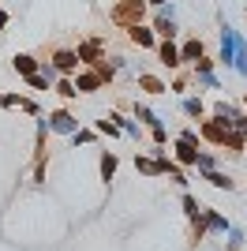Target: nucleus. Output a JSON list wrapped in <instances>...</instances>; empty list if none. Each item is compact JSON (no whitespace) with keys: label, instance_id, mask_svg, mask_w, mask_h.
Wrapping results in <instances>:
<instances>
[{"label":"nucleus","instance_id":"473e14b6","mask_svg":"<svg viewBox=\"0 0 247 251\" xmlns=\"http://www.w3.org/2000/svg\"><path fill=\"white\" fill-rule=\"evenodd\" d=\"M8 23H11V15H8L4 8H0V34H4V26H8Z\"/></svg>","mask_w":247,"mask_h":251},{"label":"nucleus","instance_id":"f03ea898","mask_svg":"<svg viewBox=\"0 0 247 251\" xmlns=\"http://www.w3.org/2000/svg\"><path fill=\"white\" fill-rule=\"evenodd\" d=\"M143 15H146V0H120V8H113L109 19L120 26H135V23H143Z\"/></svg>","mask_w":247,"mask_h":251},{"label":"nucleus","instance_id":"bb28decb","mask_svg":"<svg viewBox=\"0 0 247 251\" xmlns=\"http://www.w3.org/2000/svg\"><path fill=\"white\" fill-rule=\"evenodd\" d=\"M98 135H109V139H116V135H120V127H116L113 120H109V116H101V120H98Z\"/></svg>","mask_w":247,"mask_h":251},{"label":"nucleus","instance_id":"9d476101","mask_svg":"<svg viewBox=\"0 0 247 251\" xmlns=\"http://www.w3.org/2000/svg\"><path fill=\"white\" fill-rule=\"evenodd\" d=\"M154 49H157V60H161L165 68H169V72H176V68H184V64H180V45H176V42L161 38V42H157Z\"/></svg>","mask_w":247,"mask_h":251},{"label":"nucleus","instance_id":"423d86ee","mask_svg":"<svg viewBox=\"0 0 247 251\" xmlns=\"http://www.w3.org/2000/svg\"><path fill=\"white\" fill-rule=\"evenodd\" d=\"M72 83H75L79 94H94V90H101V86H105V79H101L98 68H79V72L72 75Z\"/></svg>","mask_w":247,"mask_h":251},{"label":"nucleus","instance_id":"6ab92c4d","mask_svg":"<svg viewBox=\"0 0 247 251\" xmlns=\"http://www.w3.org/2000/svg\"><path fill=\"white\" fill-rule=\"evenodd\" d=\"M180 202H184V218L191 221V229H195L198 221H202V202H198L195 195H187V191H184V199H180Z\"/></svg>","mask_w":247,"mask_h":251},{"label":"nucleus","instance_id":"f8f14e48","mask_svg":"<svg viewBox=\"0 0 247 251\" xmlns=\"http://www.w3.org/2000/svg\"><path fill=\"white\" fill-rule=\"evenodd\" d=\"M236 105L232 101H225V98H221V101H214V109H210V116H214L217 124H225V127H232V120H236Z\"/></svg>","mask_w":247,"mask_h":251},{"label":"nucleus","instance_id":"7ed1b4c3","mask_svg":"<svg viewBox=\"0 0 247 251\" xmlns=\"http://www.w3.org/2000/svg\"><path fill=\"white\" fill-rule=\"evenodd\" d=\"M150 30L157 34V42H161V38H169V42H173L176 34H180V26H176V4H165V8H157L154 26H150Z\"/></svg>","mask_w":247,"mask_h":251},{"label":"nucleus","instance_id":"4be33fe9","mask_svg":"<svg viewBox=\"0 0 247 251\" xmlns=\"http://www.w3.org/2000/svg\"><path fill=\"white\" fill-rule=\"evenodd\" d=\"M135 169H139L143 176H161V169H157V157H146V154L135 157Z\"/></svg>","mask_w":247,"mask_h":251},{"label":"nucleus","instance_id":"1a4fd4ad","mask_svg":"<svg viewBox=\"0 0 247 251\" xmlns=\"http://www.w3.org/2000/svg\"><path fill=\"white\" fill-rule=\"evenodd\" d=\"M225 135H228V127H225V124H217L214 116L198 124V139H202V143H214V147H225Z\"/></svg>","mask_w":247,"mask_h":251},{"label":"nucleus","instance_id":"9b49d317","mask_svg":"<svg viewBox=\"0 0 247 251\" xmlns=\"http://www.w3.org/2000/svg\"><path fill=\"white\" fill-rule=\"evenodd\" d=\"M127 38H131V45H139V49H154L157 45V34L150 30V26H143V23L127 26Z\"/></svg>","mask_w":247,"mask_h":251},{"label":"nucleus","instance_id":"4468645a","mask_svg":"<svg viewBox=\"0 0 247 251\" xmlns=\"http://www.w3.org/2000/svg\"><path fill=\"white\" fill-rule=\"evenodd\" d=\"M198 56H206V45H202V38H187V42L180 45V64H195Z\"/></svg>","mask_w":247,"mask_h":251},{"label":"nucleus","instance_id":"a211bd4d","mask_svg":"<svg viewBox=\"0 0 247 251\" xmlns=\"http://www.w3.org/2000/svg\"><path fill=\"white\" fill-rule=\"evenodd\" d=\"M180 109H184V116H191V120H202L206 116V101L198 94H187L184 101H180Z\"/></svg>","mask_w":247,"mask_h":251},{"label":"nucleus","instance_id":"a878e982","mask_svg":"<svg viewBox=\"0 0 247 251\" xmlns=\"http://www.w3.org/2000/svg\"><path fill=\"white\" fill-rule=\"evenodd\" d=\"M113 176H116V154L105 150L101 154V180H113Z\"/></svg>","mask_w":247,"mask_h":251},{"label":"nucleus","instance_id":"aec40b11","mask_svg":"<svg viewBox=\"0 0 247 251\" xmlns=\"http://www.w3.org/2000/svg\"><path fill=\"white\" fill-rule=\"evenodd\" d=\"M232 72L247 79V38L236 30V60H232Z\"/></svg>","mask_w":247,"mask_h":251},{"label":"nucleus","instance_id":"0eeeda50","mask_svg":"<svg viewBox=\"0 0 247 251\" xmlns=\"http://www.w3.org/2000/svg\"><path fill=\"white\" fill-rule=\"evenodd\" d=\"M75 56H79L82 68H94V64L105 60V42H101V38H90V42H82L79 49H75Z\"/></svg>","mask_w":247,"mask_h":251},{"label":"nucleus","instance_id":"7c9ffc66","mask_svg":"<svg viewBox=\"0 0 247 251\" xmlns=\"http://www.w3.org/2000/svg\"><path fill=\"white\" fill-rule=\"evenodd\" d=\"M176 139H180V143H191V147H202V139H198V131H195V127H187V131H180Z\"/></svg>","mask_w":247,"mask_h":251},{"label":"nucleus","instance_id":"f257e3e1","mask_svg":"<svg viewBox=\"0 0 247 251\" xmlns=\"http://www.w3.org/2000/svg\"><path fill=\"white\" fill-rule=\"evenodd\" d=\"M135 120H139L143 127H150V139H154V147H157V150H161L165 143H169V131H165L161 116H157L154 109H150V105H139V101H135Z\"/></svg>","mask_w":247,"mask_h":251},{"label":"nucleus","instance_id":"2f4dec72","mask_svg":"<svg viewBox=\"0 0 247 251\" xmlns=\"http://www.w3.org/2000/svg\"><path fill=\"white\" fill-rule=\"evenodd\" d=\"M173 90H176V94H184V90H187V75H180V79H176Z\"/></svg>","mask_w":247,"mask_h":251},{"label":"nucleus","instance_id":"5701e85b","mask_svg":"<svg viewBox=\"0 0 247 251\" xmlns=\"http://www.w3.org/2000/svg\"><path fill=\"white\" fill-rule=\"evenodd\" d=\"M221 236H225V251H240V244H244V229L228 225V229L221 232Z\"/></svg>","mask_w":247,"mask_h":251},{"label":"nucleus","instance_id":"c85d7f7f","mask_svg":"<svg viewBox=\"0 0 247 251\" xmlns=\"http://www.w3.org/2000/svg\"><path fill=\"white\" fill-rule=\"evenodd\" d=\"M26 83H30L34 90H49L52 79H49V75H41V72H34V75H26Z\"/></svg>","mask_w":247,"mask_h":251},{"label":"nucleus","instance_id":"20e7f679","mask_svg":"<svg viewBox=\"0 0 247 251\" xmlns=\"http://www.w3.org/2000/svg\"><path fill=\"white\" fill-rule=\"evenodd\" d=\"M214 64L210 56H198L195 64H191V79H195L198 90H221V83H217V75H214Z\"/></svg>","mask_w":247,"mask_h":251},{"label":"nucleus","instance_id":"2eb2a0df","mask_svg":"<svg viewBox=\"0 0 247 251\" xmlns=\"http://www.w3.org/2000/svg\"><path fill=\"white\" fill-rule=\"evenodd\" d=\"M11 68H15V72L23 75V79H26V75H34L41 68V60L38 56H30V52H15V60H11Z\"/></svg>","mask_w":247,"mask_h":251},{"label":"nucleus","instance_id":"39448f33","mask_svg":"<svg viewBox=\"0 0 247 251\" xmlns=\"http://www.w3.org/2000/svg\"><path fill=\"white\" fill-rule=\"evenodd\" d=\"M45 124H49V131H56V135H75V131H79V116L68 113V109H56V113L45 116Z\"/></svg>","mask_w":247,"mask_h":251},{"label":"nucleus","instance_id":"b1692460","mask_svg":"<svg viewBox=\"0 0 247 251\" xmlns=\"http://www.w3.org/2000/svg\"><path fill=\"white\" fill-rule=\"evenodd\" d=\"M52 86H56V94L60 98H75L79 90H75V83H72V75H56L52 79Z\"/></svg>","mask_w":247,"mask_h":251},{"label":"nucleus","instance_id":"6e6552de","mask_svg":"<svg viewBox=\"0 0 247 251\" xmlns=\"http://www.w3.org/2000/svg\"><path fill=\"white\" fill-rule=\"evenodd\" d=\"M49 64H52V72H56V75H75V72L82 68L79 56H75V49H56Z\"/></svg>","mask_w":247,"mask_h":251},{"label":"nucleus","instance_id":"412c9836","mask_svg":"<svg viewBox=\"0 0 247 251\" xmlns=\"http://www.w3.org/2000/svg\"><path fill=\"white\" fill-rule=\"evenodd\" d=\"M210 184H214L217 191H236V180L228 176V173H221V169H210V173H202Z\"/></svg>","mask_w":247,"mask_h":251},{"label":"nucleus","instance_id":"ddd939ff","mask_svg":"<svg viewBox=\"0 0 247 251\" xmlns=\"http://www.w3.org/2000/svg\"><path fill=\"white\" fill-rule=\"evenodd\" d=\"M109 120H113V124L120 127V135L143 139V124H139V120H131V116H124V113H109Z\"/></svg>","mask_w":247,"mask_h":251},{"label":"nucleus","instance_id":"cd10ccee","mask_svg":"<svg viewBox=\"0 0 247 251\" xmlns=\"http://www.w3.org/2000/svg\"><path fill=\"white\" fill-rule=\"evenodd\" d=\"M195 169H198V173H210V169H217V157H214V154H202V150H198Z\"/></svg>","mask_w":247,"mask_h":251},{"label":"nucleus","instance_id":"f704fd0d","mask_svg":"<svg viewBox=\"0 0 247 251\" xmlns=\"http://www.w3.org/2000/svg\"><path fill=\"white\" fill-rule=\"evenodd\" d=\"M244 113H247V98H244Z\"/></svg>","mask_w":247,"mask_h":251},{"label":"nucleus","instance_id":"393cba45","mask_svg":"<svg viewBox=\"0 0 247 251\" xmlns=\"http://www.w3.org/2000/svg\"><path fill=\"white\" fill-rule=\"evenodd\" d=\"M244 135H240V131H232V127H228V135H225V147L221 150H232V154H244Z\"/></svg>","mask_w":247,"mask_h":251},{"label":"nucleus","instance_id":"dca6fc26","mask_svg":"<svg viewBox=\"0 0 247 251\" xmlns=\"http://www.w3.org/2000/svg\"><path fill=\"white\" fill-rule=\"evenodd\" d=\"M139 86H143L146 94H169V83H165L161 75H150V72H139Z\"/></svg>","mask_w":247,"mask_h":251},{"label":"nucleus","instance_id":"f3484780","mask_svg":"<svg viewBox=\"0 0 247 251\" xmlns=\"http://www.w3.org/2000/svg\"><path fill=\"white\" fill-rule=\"evenodd\" d=\"M173 154H176V161H180V165H187V169H195V161H198V147H191V143H180V139H176Z\"/></svg>","mask_w":247,"mask_h":251},{"label":"nucleus","instance_id":"c756f323","mask_svg":"<svg viewBox=\"0 0 247 251\" xmlns=\"http://www.w3.org/2000/svg\"><path fill=\"white\" fill-rule=\"evenodd\" d=\"M75 143H79V147H90V143H94V139H98V131H86V127H79V131H75Z\"/></svg>","mask_w":247,"mask_h":251},{"label":"nucleus","instance_id":"72a5a7b5","mask_svg":"<svg viewBox=\"0 0 247 251\" xmlns=\"http://www.w3.org/2000/svg\"><path fill=\"white\" fill-rule=\"evenodd\" d=\"M146 4H154V8H165V4H173V0H146Z\"/></svg>","mask_w":247,"mask_h":251}]
</instances>
